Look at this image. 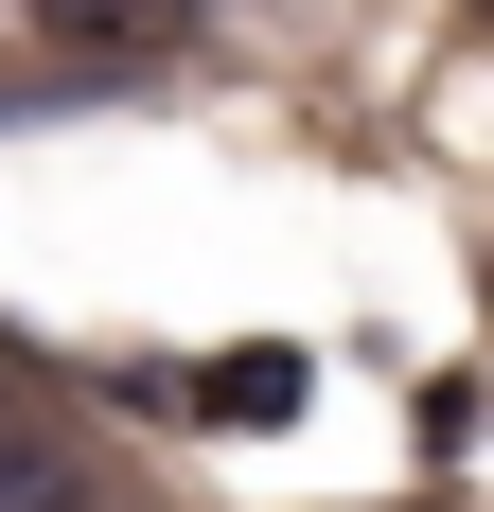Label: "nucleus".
Here are the masks:
<instances>
[{
	"label": "nucleus",
	"mask_w": 494,
	"mask_h": 512,
	"mask_svg": "<svg viewBox=\"0 0 494 512\" xmlns=\"http://www.w3.org/2000/svg\"><path fill=\"white\" fill-rule=\"evenodd\" d=\"M36 36L71 71H159V53H195V0H36Z\"/></svg>",
	"instance_id": "1"
},
{
	"label": "nucleus",
	"mask_w": 494,
	"mask_h": 512,
	"mask_svg": "<svg viewBox=\"0 0 494 512\" xmlns=\"http://www.w3.org/2000/svg\"><path fill=\"white\" fill-rule=\"evenodd\" d=\"M0 512H106L89 442H71L53 407H0Z\"/></svg>",
	"instance_id": "2"
},
{
	"label": "nucleus",
	"mask_w": 494,
	"mask_h": 512,
	"mask_svg": "<svg viewBox=\"0 0 494 512\" xmlns=\"http://www.w3.org/2000/svg\"><path fill=\"white\" fill-rule=\"evenodd\" d=\"M195 407H212V424H283V407H300V354H247L230 389H195Z\"/></svg>",
	"instance_id": "3"
},
{
	"label": "nucleus",
	"mask_w": 494,
	"mask_h": 512,
	"mask_svg": "<svg viewBox=\"0 0 494 512\" xmlns=\"http://www.w3.org/2000/svg\"><path fill=\"white\" fill-rule=\"evenodd\" d=\"M0 407H18V354H0Z\"/></svg>",
	"instance_id": "4"
},
{
	"label": "nucleus",
	"mask_w": 494,
	"mask_h": 512,
	"mask_svg": "<svg viewBox=\"0 0 494 512\" xmlns=\"http://www.w3.org/2000/svg\"><path fill=\"white\" fill-rule=\"evenodd\" d=\"M195 18H212V0H195Z\"/></svg>",
	"instance_id": "5"
}]
</instances>
